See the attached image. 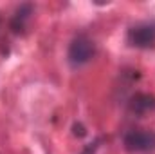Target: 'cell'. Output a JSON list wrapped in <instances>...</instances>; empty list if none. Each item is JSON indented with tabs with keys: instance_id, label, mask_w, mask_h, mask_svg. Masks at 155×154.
I'll list each match as a JSON object with an SVG mask.
<instances>
[{
	"instance_id": "5",
	"label": "cell",
	"mask_w": 155,
	"mask_h": 154,
	"mask_svg": "<svg viewBox=\"0 0 155 154\" xmlns=\"http://www.w3.org/2000/svg\"><path fill=\"white\" fill-rule=\"evenodd\" d=\"M128 111L135 116H144L155 111V96L148 93H135L128 100Z\"/></svg>"
},
{
	"instance_id": "1",
	"label": "cell",
	"mask_w": 155,
	"mask_h": 154,
	"mask_svg": "<svg viewBox=\"0 0 155 154\" xmlns=\"http://www.w3.org/2000/svg\"><path fill=\"white\" fill-rule=\"evenodd\" d=\"M96 56V44L85 33H79L69 44V51H67V60L72 67H81L85 64H88L92 58Z\"/></svg>"
},
{
	"instance_id": "4",
	"label": "cell",
	"mask_w": 155,
	"mask_h": 154,
	"mask_svg": "<svg viewBox=\"0 0 155 154\" xmlns=\"http://www.w3.org/2000/svg\"><path fill=\"white\" fill-rule=\"evenodd\" d=\"M33 13H35V5H33V4H20V5L15 9L13 16H11V20H9V29H11V33H15V35H24L25 29H27V26H29V20H31Z\"/></svg>"
},
{
	"instance_id": "6",
	"label": "cell",
	"mask_w": 155,
	"mask_h": 154,
	"mask_svg": "<svg viewBox=\"0 0 155 154\" xmlns=\"http://www.w3.org/2000/svg\"><path fill=\"white\" fill-rule=\"evenodd\" d=\"M99 143H101V138H96L92 143L85 145V149L81 151V154H96L97 152V149H99Z\"/></svg>"
},
{
	"instance_id": "3",
	"label": "cell",
	"mask_w": 155,
	"mask_h": 154,
	"mask_svg": "<svg viewBox=\"0 0 155 154\" xmlns=\"http://www.w3.org/2000/svg\"><path fill=\"white\" fill-rule=\"evenodd\" d=\"M126 40L132 47L150 49L155 47V22H141L128 29Z\"/></svg>"
},
{
	"instance_id": "2",
	"label": "cell",
	"mask_w": 155,
	"mask_h": 154,
	"mask_svg": "<svg viewBox=\"0 0 155 154\" xmlns=\"http://www.w3.org/2000/svg\"><path fill=\"white\" fill-rule=\"evenodd\" d=\"M123 147L128 152H146L155 149V131L132 129L123 136Z\"/></svg>"
},
{
	"instance_id": "7",
	"label": "cell",
	"mask_w": 155,
	"mask_h": 154,
	"mask_svg": "<svg viewBox=\"0 0 155 154\" xmlns=\"http://www.w3.org/2000/svg\"><path fill=\"white\" fill-rule=\"evenodd\" d=\"M72 134L78 136V138H83V136L87 134V131H85V127H83L81 123H74V127H72Z\"/></svg>"
}]
</instances>
